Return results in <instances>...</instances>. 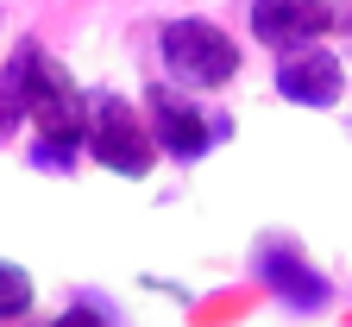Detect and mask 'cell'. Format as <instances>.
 <instances>
[{
    "instance_id": "cell-1",
    "label": "cell",
    "mask_w": 352,
    "mask_h": 327,
    "mask_svg": "<svg viewBox=\"0 0 352 327\" xmlns=\"http://www.w3.org/2000/svg\"><path fill=\"white\" fill-rule=\"evenodd\" d=\"M13 63L25 76V101H32V145H25V164L32 170H76L88 158V88L76 82V70L51 51V44H38V38H19L13 44Z\"/></svg>"
},
{
    "instance_id": "cell-2",
    "label": "cell",
    "mask_w": 352,
    "mask_h": 327,
    "mask_svg": "<svg viewBox=\"0 0 352 327\" xmlns=\"http://www.w3.org/2000/svg\"><path fill=\"white\" fill-rule=\"evenodd\" d=\"M157 63H164V82H170V88L214 101L220 88L239 82L245 44L220 25V19H208V13H170V19L157 25Z\"/></svg>"
},
{
    "instance_id": "cell-3",
    "label": "cell",
    "mask_w": 352,
    "mask_h": 327,
    "mask_svg": "<svg viewBox=\"0 0 352 327\" xmlns=\"http://www.w3.org/2000/svg\"><path fill=\"white\" fill-rule=\"evenodd\" d=\"M139 107H145L157 158H170V164H201V158H214L233 138V114L220 101L183 95V88H170V82H145Z\"/></svg>"
},
{
    "instance_id": "cell-4",
    "label": "cell",
    "mask_w": 352,
    "mask_h": 327,
    "mask_svg": "<svg viewBox=\"0 0 352 327\" xmlns=\"http://www.w3.org/2000/svg\"><path fill=\"white\" fill-rule=\"evenodd\" d=\"M88 164H101L126 182H145L151 164H157V145H151V126H145V107L126 101L120 88H88Z\"/></svg>"
},
{
    "instance_id": "cell-5",
    "label": "cell",
    "mask_w": 352,
    "mask_h": 327,
    "mask_svg": "<svg viewBox=\"0 0 352 327\" xmlns=\"http://www.w3.org/2000/svg\"><path fill=\"white\" fill-rule=\"evenodd\" d=\"M245 264H252V277H258V284L271 290L289 315H321V308L333 302V284H327V277L302 258V246H296V240H283V233H264V240L252 246V258H245Z\"/></svg>"
},
{
    "instance_id": "cell-6",
    "label": "cell",
    "mask_w": 352,
    "mask_h": 327,
    "mask_svg": "<svg viewBox=\"0 0 352 327\" xmlns=\"http://www.w3.org/2000/svg\"><path fill=\"white\" fill-rule=\"evenodd\" d=\"M271 88L283 107H302V114H333L346 101V57L333 44H308V51H289L271 63Z\"/></svg>"
},
{
    "instance_id": "cell-7",
    "label": "cell",
    "mask_w": 352,
    "mask_h": 327,
    "mask_svg": "<svg viewBox=\"0 0 352 327\" xmlns=\"http://www.w3.org/2000/svg\"><path fill=\"white\" fill-rule=\"evenodd\" d=\"M340 19V7H321V0H258L245 7V32L252 44H264L271 57L308 51V44H327V25Z\"/></svg>"
},
{
    "instance_id": "cell-8",
    "label": "cell",
    "mask_w": 352,
    "mask_h": 327,
    "mask_svg": "<svg viewBox=\"0 0 352 327\" xmlns=\"http://www.w3.org/2000/svg\"><path fill=\"white\" fill-rule=\"evenodd\" d=\"M38 308V277L19 258H0V327H25Z\"/></svg>"
},
{
    "instance_id": "cell-9",
    "label": "cell",
    "mask_w": 352,
    "mask_h": 327,
    "mask_svg": "<svg viewBox=\"0 0 352 327\" xmlns=\"http://www.w3.org/2000/svg\"><path fill=\"white\" fill-rule=\"evenodd\" d=\"M25 126H32V101H25V76H19L13 51H7V63H0V145H7V138H19Z\"/></svg>"
},
{
    "instance_id": "cell-10",
    "label": "cell",
    "mask_w": 352,
    "mask_h": 327,
    "mask_svg": "<svg viewBox=\"0 0 352 327\" xmlns=\"http://www.w3.org/2000/svg\"><path fill=\"white\" fill-rule=\"evenodd\" d=\"M44 327H113V315H107V308H95V296H76L63 315H51Z\"/></svg>"
}]
</instances>
